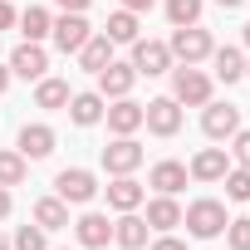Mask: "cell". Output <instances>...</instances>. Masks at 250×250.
<instances>
[{"instance_id": "6da1fadb", "label": "cell", "mask_w": 250, "mask_h": 250, "mask_svg": "<svg viewBox=\"0 0 250 250\" xmlns=\"http://www.w3.org/2000/svg\"><path fill=\"white\" fill-rule=\"evenodd\" d=\"M172 98L177 103H191V108H206L211 103V79L196 69V64H182L172 74Z\"/></svg>"}, {"instance_id": "7a4b0ae2", "label": "cell", "mask_w": 250, "mask_h": 250, "mask_svg": "<svg viewBox=\"0 0 250 250\" xmlns=\"http://www.w3.org/2000/svg\"><path fill=\"white\" fill-rule=\"evenodd\" d=\"M182 221H187V230H191L196 240H211V235H221V230H226V221H230V216H226V206H221V201H191Z\"/></svg>"}, {"instance_id": "3957f363", "label": "cell", "mask_w": 250, "mask_h": 250, "mask_svg": "<svg viewBox=\"0 0 250 250\" xmlns=\"http://www.w3.org/2000/svg\"><path fill=\"white\" fill-rule=\"evenodd\" d=\"M172 59H182V64H201L206 54H211V35L206 30H196V25H182L177 35H172Z\"/></svg>"}, {"instance_id": "277c9868", "label": "cell", "mask_w": 250, "mask_h": 250, "mask_svg": "<svg viewBox=\"0 0 250 250\" xmlns=\"http://www.w3.org/2000/svg\"><path fill=\"white\" fill-rule=\"evenodd\" d=\"M201 128H206V138H216V143L235 138V133H240V108H235V103H206Z\"/></svg>"}, {"instance_id": "5b68a950", "label": "cell", "mask_w": 250, "mask_h": 250, "mask_svg": "<svg viewBox=\"0 0 250 250\" xmlns=\"http://www.w3.org/2000/svg\"><path fill=\"white\" fill-rule=\"evenodd\" d=\"M54 187H59V201H74V206L93 201V191H98L93 172H83V167H64V172L54 177Z\"/></svg>"}, {"instance_id": "8992f818", "label": "cell", "mask_w": 250, "mask_h": 250, "mask_svg": "<svg viewBox=\"0 0 250 250\" xmlns=\"http://www.w3.org/2000/svg\"><path fill=\"white\" fill-rule=\"evenodd\" d=\"M143 123H147L157 138H177V128H182V108H177V98H152V103L143 108Z\"/></svg>"}, {"instance_id": "52a82bcc", "label": "cell", "mask_w": 250, "mask_h": 250, "mask_svg": "<svg viewBox=\"0 0 250 250\" xmlns=\"http://www.w3.org/2000/svg\"><path fill=\"white\" fill-rule=\"evenodd\" d=\"M49 35H54V44H59L64 54H79V49H83V40H88L93 30H88V20H83V15H69V10H64V15L49 25Z\"/></svg>"}, {"instance_id": "ba28073f", "label": "cell", "mask_w": 250, "mask_h": 250, "mask_svg": "<svg viewBox=\"0 0 250 250\" xmlns=\"http://www.w3.org/2000/svg\"><path fill=\"white\" fill-rule=\"evenodd\" d=\"M133 69L138 74H167L172 69V49L167 44H157V40H133Z\"/></svg>"}, {"instance_id": "9c48e42d", "label": "cell", "mask_w": 250, "mask_h": 250, "mask_svg": "<svg viewBox=\"0 0 250 250\" xmlns=\"http://www.w3.org/2000/svg\"><path fill=\"white\" fill-rule=\"evenodd\" d=\"M138 162H143V147H138L133 138H118V143H108V147H103V167H108L113 177H128Z\"/></svg>"}, {"instance_id": "30bf717a", "label": "cell", "mask_w": 250, "mask_h": 250, "mask_svg": "<svg viewBox=\"0 0 250 250\" xmlns=\"http://www.w3.org/2000/svg\"><path fill=\"white\" fill-rule=\"evenodd\" d=\"M133 79H138L133 64H113V59H108V64L98 69V93H103V98H128Z\"/></svg>"}, {"instance_id": "8fae6325", "label": "cell", "mask_w": 250, "mask_h": 250, "mask_svg": "<svg viewBox=\"0 0 250 250\" xmlns=\"http://www.w3.org/2000/svg\"><path fill=\"white\" fill-rule=\"evenodd\" d=\"M54 152V128H44V123H25L20 128V157L25 162H40Z\"/></svg>"}, {"instance_id": "7c38bea8", "label": "cell", "mask_w": 250, "mask_h": 250, "mask_svg": "<svg viewBox=\"0 0 250 250\" xmlns=\"http://www.w3.org/2000/svg\"><path fill=\"white\" fill-rule=\"evenodd\" d=\"M108 113V128L118 133V138H133L138 128H143V103H133V98H118L113 108H103Z\"/></svg>"}, {"instance_id": "4fadbf2b", "label": "cell", "mask_w": 250, "mask_h": 250, "mask_svg": "<svg viewBox=\"0 0 250 250\" xmlns=\"http://www.w3.org/2000/svg\"><path fill=\"white\" fill-rule=\"evenodd\" d=\"M44 69H49V59H44V49H40L35 40H25V44L10 54V74H20V79H44Z\"/></svg>"}, {"instance_id": "5bb4252c", "label": "cell", "mask_w": 250, "mask_h": 250, "mask_svg": "<svg viewBox=\"0 0 250 250\" xmlns=\"http://www.w3.org/2000/svg\"><path fill=\"white\" fill-rule=\"evenodd\" d=\"M226 172H230L226 147H206V152H196V157H191V177H196V182H221Z\"/></svg>"}, {"instance_id": "9a60e30c", "label": "cell", "mask_w": 250, "mask_h": 250, "mask_svg": "<svg viewBox=\"0 0 250 250\" xmlns=\"http://www.w3.org/2000/svg\"><path fill=\"white\" fill-rule=\"evenodd\" d=\"M74 230H79V245H88V250H103V245L113 240V226H108V216H98V211H88Z\"/></svg>"}, {"instance_id": "2e32d148", "label": "cell", "mask_w": 250, "mask_h": 250, "mask_svg": "<svg viewBox=\"0 0 250 250\" xmlns=\"http://www.w3.org/2000/svg\"><path fill=\"white\" fill-rule=\"evenodd\" d=\"M147 230H152V226H147L143 216H133V211H128V216L113 226V240H118L123 250H143V245H147Z\"/></svg>"}, {"instance_id": "e0dca14e", "label": "cell", "mask_w": 250, "mask_h": 250, "mask_svg": "<svg viewBox=\"0 0 250 250\" xmlns=\"http://www.w3.org/2000/svg\"><path fill=\"white\" fill-rule=\"evenodd\" d=\"M69 118L79 123V128H93V123L103 118V93H74L69 98Z\"/></svg>"}, {"instance_id": "ac0fdd59", "label": "cell", "mask_w": 250, "mask_h": 250, "mask_svg": "<svg viewBox=\"0 0 250 250\" xmlns=\"http://www.w3.org/2000/svg\"><path fill=\"white\" fill-rule=\"evenodd\" d=\"M147 182H152V187H157L162 196H177V191L187 187V167H182V162H157Z\"/></svg>"}, {"instance_id": "d6986e66", "label": "cell", "mask_w": 250, "mask_h": 250, "mask_svg": "<svg viewBox=\"0 0 250 250\" xmlns=\"http://www.w3.org/2000/svg\"><path fill=\"white\" fill-rule=\"evenodd\" d=\"M35 226H40V230H64V226H69V201L44 196V201L35 206Z\"/></svg>"}, {"instance_id": "ffe728a7", "label": "cell", "mask_w": 250, "mask_h": 250, "mask_svg": "<svg viewBox=\"0 0 250 250\" xmlns=\"http://www.w3.org/2000/svg\"><path fill=\"white\" fill-rule=\"evenodd\" d=\"M108 206H113V211H138V206H143V187H138L133 177H118V182L108 187Z\"/></svg>"}, {"instance_id": "44dd1931", "label": "cell", "mask_w": 250, "mask_h": 250, "mask_svg": "<svg viewBox=\"0 0 250 250\" xmlns=\"http://www.w3.org/2000/svg\"><path fill=\"white\" fill-rule=\"evenodd\" d=\"M108 59H113V40H108V35H88V40H83V49H79V64L98 74Z\"/></svg>"}, {"instance_id": "7402d4cb", "label": "cell", "mask_w": 250, "mask_h": 250, "mask_svg": "<svg viewBox=\"0 0 250 250\" xmlns=\"http://www.w3.org/2000/svg\"><path fill=\"white\" fill-rule=\"evenodd\" d=\"M147 226H152V230H172V226H182V206H177L172 196L147 201Z\"/></svg>"}, {"instance_id": "603a6c76", "label": "cell", "mask_w": 250, "mask_h": 250, "mask_svg": "<svg viewBox=\"0 0 250 250\" xmlns=\"http://www.w3.org/2000/svg\"><path fill=\"white\" fill-rule=\"evenodd\" d=\"M211 59H216V79H221V83H235V79L245 74V59H240V49H230V44H226V49H211Z\"/></svg>"}, {"instance_id": "cb8c5ba5", "label": "cell", "mask_w": 250, "mask_h": 250, "mask_svg": "<svg viewBox=\"0 0 250 250\" xmlns=\"http://www.w3.org/2000/svg\"><path fill=\"white\" fill-rule=\"evenodd\" d=\"M113 44H133L138 40V15L133 10H118V15H108V30H103Z\"/></svg>"}, {"instance_id": "d4e9b609", "label": "cell", "mask_w": 250, "mask_h": 250, "mask_svg": "<svg viewBox=\"0 0 250 250\" xmlns=\"http://www.w3.org/2000/svg\"><path fill=\"white\" fill-rule=\"evenodd\" d=\"M35 103H40V108H64V103H69V83H64V79H40Z\"/></svg>"}, {"instance_id": "484cf974", "label": "cell", "mask_w": 250, "mask_h": 250, "mask_svg": "<svg viewBox=\"0 0 250 250\" xmlns=\"http://www.w3.org/2000/svg\"><path fill=\"white\" fill-rule=\"evenodd\" d=\"M49 25H54V20H49V10H40V5H30V10L20 15V30H25V40H35V44L49 35Z\"/></svg>"}, {"instance_id": "4316f807", "label": "cell", "mask_w": 250, "mask_h": 250, "mask_svg": "<svg viewBox=\"0 0 250 250\" xmlns=\"http://www.w3.org/2000/svg\"><path fill=\"white\" fill-rule=\"evenodd\" d=\"M167 20L182 30V25H196L201 20V0H167Z\"/></svg>"}, {"instance_id": "83f0119b", "label": "cell", "mask_w": 250, "mask_h": 250, "mask_svg": "<svg viewBox=\"0 0 250 250\" xmlns=\"http://www.w3.org/2000/svg\"><path fill=\"white\" fill-rule=\"evenodd\" d=\"M25 182V157L20 152H0V187H20Z\"/></svg>"}, {"instance_id": "f1b7e54d", "label": "cell", "mask_w": 250, "mask_h": 250, "mask_svg": "<svg viewBox=\"0 0 250 250\" xmlns=\"http://www.w3.org/2000/svg\"><path fill=\"white\" fill-rule=\"evenodd\" d=\"M221 182H226V196H230V201H250V167H235V172H226Z\"/></svg>"}, {"instance_id": "f546056e", "label": "cell", "mask_w": 250, "mask_h": 250, "mask_svg": "<svg viewBox=\"0 0 250 250\" xmlns=\"http://www.w3.org/2000/svg\"><path fill=\"white\" fill-rule=\"evenodd\" d=\"M10 250H44V230H40V226H20Z\"/></svg>"}, {"instance_id": "4dcf8cb0", "label": "cell", "mask_w": 250, "mask_h": 250, "mask_svg": "<svg viewBox=\"0 0 250 250\" xmlns=\"http://www.w3.org/2000/svg\"><path fill=\"white\" fill-rule=\"evenodd\" d=\"M226 240L230 250H250V221H226Z\"/></svg>"}, {"instance_id": "1f68e13d", "label": "cell", "mask_w": 250, "mask_h": 250, "mask_svg": "<svg viewBox=\"0 0 250 250\" xmlns=\"http://www.w3.org/2000/svg\"><path fill=\"white\" fill-rule=\"evenodd\" d=\"M235 157L240 167H250V133H235Z\"/></svg>"}, {"instance_id": "d6a6232c", "label": "cell", "mask_w": 250, "mask_h": 250, "mask_svg": "<svg viewBox=\"0 0 250 250\" xmlns=\"http://www.w3.org/2000/svg\"><path fill=\"white\" fill-rule=\"evenodd\" d=\"M59 10H69V15H83V10H88V0H59Z\"/></svg>"}, {"instance_id": "836d02e7", "label": "cell", "mask_w": 250, "mask_h": 250, "mask_svg": "<svg viewBox=\"0 0 250 250\" xmlns=\"http://www.w3.org/2000/svg\"><path fill=\"white\" fill-rule=\"evenodd\" d=\"M123 10H133V15H143V10H152V0H123Z\"/></svg>"}, {"instance_id": "e575fe53", "label": "cell", "mask_w": 250, "mask_h": 250, "mask_svg": "<svg viewBox=\"0 0 250 250\" xmlns=\"http://www.w3.org/2000/svg\"><path fill=\"white\" fill-rule=\"evenodd\" d=\"M10 25H15V10L5 5V0H0V30H10Z\"/></svg>"}, {"instance_id": "d590c367", "label": "cell", "mask_w": 250, "mask_h": 250, "mask_svg": "<svg viewBox=\"0 0 250 250\" xmlns=\"http://www.w3.org/2000/svg\"><path fill=\"white\" fill-rule=\"evenodd\" d=\"M152 250H187V245H182V240H172V235H162V240H157Z\"/></svg>"}, {"instance_id": "8d00e7d4", "label": "cell", "mask_w": 250, "mask_h": 250, "mask_svg": "<svg viewBox=\"0 0 250 250\" xmlns=\"http://www.w3.org/2000/svg\"><path fill=\"white\" fill-rule=\"evenodd\" d=\"M0 216H10V191L0 187Z\"/></svg>"}, {"instance_id": "74e56055", "label": "cell", "mask_w": 250, "mask_h": 250, "mask_svg": "<svg viewBox=\"0 0 250 250\" xmlns=\"http://www.w3.org/2000/svg\"><path fill=\"white\" fill-rule=\"evenodd\" d=\"M216 5H221V10H240V5H245V0H216Z\"/></svg>"}, {"instance_id": "f35d334b", "label": "cell", "mask_w": 250, "mask_h": 250, "mask_svg": "<svg viewBox=\"0 0 250 250\" xmlns=\"http://www.w3.org/2000/svg\"><path fill=\"white\" fill-rule=\"evenodd\" d=\"M10 88V69H0V93H5Z\"/></svg>"}, {"instance_id": "ab89813d", "label": "cell", "mask_w": 250, "mask_h": 250, "mask_svg": "<svg viewBox=\"0 0 250 250\" xmlns=\"http://www.w3.org/2000/svg\"><path fill=\"white\" fill-rule=\"evenodd\" d=\"M245 44H250V25H245Z\"/></svg>"}, {"instance_id": "60d3db41", "label": "cell", "mask_w": 250, "mask_h": 250, "mask_svg": "<svg viewBox=\"0 0 250 250\" xmlns=\"http://www.w3.org/2000/svg\"><path fill=\"white\" fill-rule=\"evenodd\" d=\"M0 250H10V245H0Z\"/></svg>"}, {"instance_id": "b9f144b4", "label": "cell", "mask_w": 250, "mask_h": 250, "mask_svg": "<svg viewBox=\"0 0 250 250\" xmlns=\"http://www.w3.org/2000/svg\"><path fill=\"white\" fill-rule=\"evenodd\" d=\"M245 74H250V64H245Z\"/></svg>"}]
</instances>
